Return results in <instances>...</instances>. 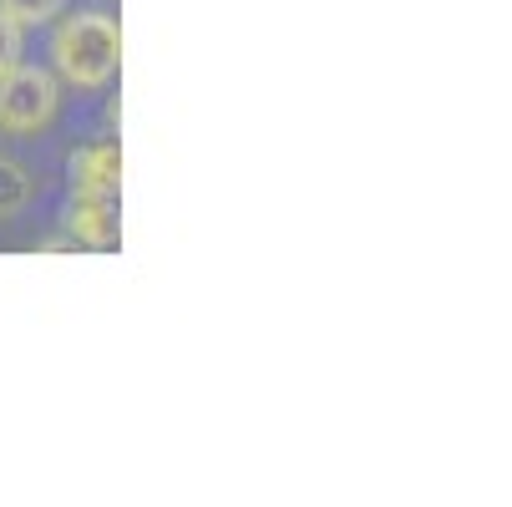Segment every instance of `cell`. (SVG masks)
<instances>
[{
    "label": "cell",
    "mask_w": 512,
    "mask_h": 507,
    "mask_svg": "<svg viewBox=\"0 0 512 507\" xmlns=\"http://www.w3.org/2000/svg\"><path fill=\"white\" fill-rule=\"evenodd\" d=\"M51 71L77 92H107L122 71V26L107 11H77L51 26Z\"/></svg>",
    "instance_id": "6da1fadb"
},
{
    "label": "cell",
    "mask_w": 512,
    "mask_h": 507,
    "mask_svg": "<svg viewBox=\"0 0 512 507\" xmlns=\"http://www.w3.org/2000/svg\"><path fill=\"white\" fill-rule=\"evenodd\" d=\"M61 77L46 66H16L0 77V137H46L51 122L61 117Z\"/></svg>",
    "instance_id": "7a4b0ae2"
},
{
    "label": "cell",
    "mask_w": 512,
    "mask_h": 507,
    "mask_svg": "<svg viewBox=\"0 0 512 507\" xmlns=\"http://www.w3.org/2000/svg\"><path fill=\"white\" fill-rule=\"evenodd\" d=\"M66 193H97V198L122 193V148H117L112 132L77 142V148L66 153Z\"/></svg>",
    "instance_id": "3957f363"
},
{
    "label": "cell",
    "mask_w": 512,
    "mask_h": 507,
    "mask_svg": "<svg viewBox=\"0 0 512 507\" xmlns=\"http://www.w3.org/2000/svg\"><path fill=\"white\" fill-rule=\"evenodd\" d=\"M66 234L87 244V249H117L122 244V224H117V198H97V193H66L61 208Z\"/></svg>",
    "instance_id": "277c9868"
},
{
    "label": "cell",
    "mask_w": 512,
    "mask_h": 507,
    "mask_svg": "<svg viewBox=\"0 0 512 507\" xmlns=\"http://www.w3.org/2000/svg\"><path fill=\"white\" fill-rule=\"evenodd\" d=\"M36 203V173L21 158H0V219H21Z\"/></svg>",
    "instance_id": "5b68a950"
},
{
    "label": "cell",
    "mask_w": 512,
    "mask_h": 507,
    "mask_svg": "<svg viewBox=\"0 0 512 507\" xmlns=\"http://www.w3.org/2000/svg\"><path fill=\"white\" fill-rule=\"evenodd\" d=\"M0 11H6L21 31H31V26H51L66 11V0H0Z\"/></svg>",
    "instance_id": "8992f818"
},
{
    "label": "cell",
    "mask_w": 512,
    "mask_h": 507,
    "mask_svg": "<svg viewBox=\"0 0 512 507\" xmlns=\"http://www.w3.org/2000/svg\"><path fill=\"white\" fill-rule=\"evenodd\" d=\"M21 56H26V31H21L6 11H0V77H6V71H16Z\"/></svg>",
    "instance_id": "52a82bcc"
}]
</instances>
